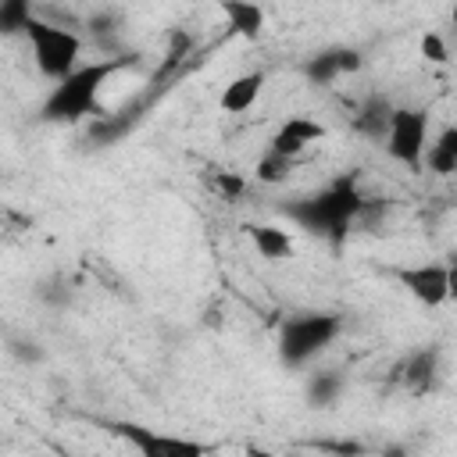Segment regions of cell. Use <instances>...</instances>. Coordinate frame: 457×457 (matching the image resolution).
Returning a JSON list of instances; mask_svg holds the SVG:
<instances>
[{"mask_svg": "<svg viewBox=\"0 0 457 457\" xmlns=\"http://www.w3.org/2000/svg\"><path fill=\"white\" fill-rule=\"evenodd\" d=\"M364 204L368 200L357 189V175H346V179H336L328 189H321L314 196H300L293 204H282V211L300 228H307L314 236H325L332 246H339L346 228L353 225V218L364 211Z\"/></svg>", "mask_w": 457, "mask_h": 457, "instance_id": "obj_1", "label": "cell"}, {"mask_svg": "<svg viewBox=\"0 0 457 457\" xmlns=\"http://www.w3.org/2000/svg\"><path fill=\"white\" fill-rule=\"evenodd\" d=\"M132 61H136L132 54H118V57L111 54L104 61H86L82 68H75L68 79H61L50 89V96L43 100V118L46 121H79V118H86L96 107L107 79L118 75L121 68H129Z\"/></svg>", "mask_w": 457, "mask_h": 457, "instance_id": "obj_2", "label": "cell"}, {"mask_svg": "<svg viewBox=\"0 0 457 457\" xmlns=\"http://www.w3.org/2000/svg\"><path fill=\"white\" fill-rule=\"evenodd\" d=\"M343 332V318L332 311H307V314H293L282 332H278V357L289 368L307 364L314 353H321L328 343H336V336Z\"/></svg>", "mask_w": 457, "mask_h": 457, "instance_id": "obj_3", "label": "cell"}, {"mask_svg": "<svg viewBox=\"0 0 457 457\" xmlns=\"http://www.w3.org/2000/svg\"><path fill=\"white\" fill-rule=\"evenodd\" d=\"M25 36H29V43H32L36 68H39L46 79L61 82V79H68V75L79 68L75 61H79V54H82V39H79L71 29L54 25V21H43V18L32 14V21L25 25Z\"/></svg>", "mask_w": 457, "mask_h": 457, "instance_id": "obj_4", "label": "cell"}, {"mask_svg": "<svg viewBox=\"0 0 457 457\" xmlns=\"http://www.w3.org/2000/svg\"><path fill=\"white\" fill-rule=\"evenodd\" d=\"M428 146V114L418 107H393L386 129V154L407 168H421Z\"/></svg>", "mask_w": 457, "mask_h": 457, "instance_id": "obj_5", "label": "cell"}, {"mask_svg": "<svg viewBox=\"0 0 457 457\" xmlns=\"http://www.w3.org/2000/svg\"><path fill=\"white\" fill-rule=\"evenodd\" d=\"M114 432L136 446L139 457H207V446L186 436H171V432H154L146 425H132V421H118Z\"/></svg>", "mask_w": 457, "mask_h": 457, "instance_id": "obj_6", "label": "cell"}, {"mask_svg": "<svg viewBox=\"0 0 457 457\" xmlns=\"http://www.w3.org/2000/svg\"><path fill=\"white\" fill-rule=\"evenodd\" d=\"M396 282L425 307H439L450 300V268L446 264H411V268H393Z\"/></svg>", "mask_w": 457, "mask_h": 457, "instance_id": "obj_7", "label": "cell"}, {"mask_svg": "<svg viewBox=\"0 0 457 457\" xmlns=\"http://www.w3.org/2000/svg\"><path fill=\"white\" fill-rule=\"evenodd\" d=\"M325 136V125L321 121H314V118H303V114H296V118H286L282 125H278V132L271 136V154H282V157H296L303 146H311V143H318Z\"/></svg>", "mask_w": 457, "mask_h": 457, "instance_id": "obj_8", "label": "cell"}, {"mask_svg": "<svg viewBox=\"0 0 457 457\" xmlns=\"http://www.w3.org/2000/svg\"><path fill=\"white\" fill-rule=\"evenodd\" d=\"M357 68H361V50H353V46H332V50H321L311 61H303V75L318 86H325L339 75H350Z\"/></svg>", "mask_w": 457, "mask_h": 457, "instance_id": "obj_9", "label": "cell"}, {"mask_svg": "<svg viewBox=\"0 0 457 457\" xmlns=\"http://www.w3.org/2000/svg\"><path fill=\"white\" fill-rule=\"evenodd\" d=\"M436 371H439V353H436V350H418V353H411V357L396 368V378H400L403 389H411V393H428L432 382H436Z\"/></svg>", "mask_w": 457, "mask_h": 457, "instance_id": "obj_10", "label": "cell"}, {"mask_svg": "<svg viewBox=\"0 0 457 457\" xmlns=\"http://www.w3.org/2000/svg\"><path fill=\"white\" fill-rule=\"evenodd\" d=\"M261 89H264V75H261V71L236 75V79L221 89V111H228V114H243V111H250V107L257 104Z\"/></svg>", "mask_w": 457, "mask_h": 457, "instance_id": "obj_11", "label": "cell"}, {"mask_svg": "<svg viewBox=\"0 0 457 457\" xmlns=\"http://www.w3.org/2000/svg\"><path fill=\"white\" fill-rule=\"evenodd\" d=\"M250 239H253L257 253L268 257V261H282V257L293 253V239H289L286 228H275V225H253V228H250Z\"/></svg>", "mask_w": 457, "mask_h": 457, "instance_id": "obj_12", "label": "cell"}, {"mask_svg": "<svg viewBox=\"0 0 457 457\" xmlns=\"http://www.w3.org/2000/svg\"><path fill=\"white\" fill-rule=\"evenodd\" d=\"M389 114H393V107L382 100V96H371L361 111H357V118H353V125H357V132L361 136H371V139H386V129H389Z\"/></svg>", "mask_w": 457, "mask_h": 457, "instance_id": "obj_13", "label": "cell"}, {"mask_svg": "<svg viewBox=\"0 0 457 457\" xmlns=\"http://www.w3.org/2000/svg\"><path fill=\"white\" fill-rule=\"evenodd\" d=\"M221 11H225V18H228V29H236L239 36H246V39H257V36H261V29H264V11H261L257 4H239V0H232V4H225Z\"/></svg>", "mask_w": 457, "mask_h": 457, "instance_id": "obj_14", "label": "cell"}, {"mask_svg": "<svg viewBox=\"0 0 457 457\" xmlns=\"http://www.w3.org/2000/svg\"><path fill=\"white\" fill-rule=\"evenodd\" d=\"M428 150V168L436 175H453L457 171V129H443L436 143L425 146Z\"/></svg>", "mask_w": 457, "mask_h": 457, "instance_id": "obj_15", "label": "cell"}, {"mask_svg": "<svg viewBox=\"0 0 457 457\" xmlns=\"http://www.w3.org/2000/svg\"><path fill=\"white\" fill-rule=\"evenodd\" d=\"M343 386H346V382H343L339 371H318V375L307 382V400H311L314 407H328V403L339 400Z\"/></svg>", "mask_w": 457, "mask_h": 457, "instance_id": "obj_16", "label": "cell"}, {"mask_svg": "<svg viewBox=\"0 0 457 457\" xmlns=\"http://www.w3.org/2000/svg\"><path fill=\"white\" fill-rule=\"evenodd\" d=\"M29 21H32L29 0H4L0 4V32H25Z\"/></svg>", "mask_w": 457, "mask_h": 457, "instance_id": "obj_17", "label": "cell"}, {"mask_svg": "<svg viewBox=\"0 0 457 457\" xmlns=\"http://www.w3.org/2000/svg\"><path fill=\"white\" fill-rule=\"evenodd\" d=\"M289 171H293V161L289 157H282V154H264L261 161H257V179L261 182H268V186H278V182H286L289 179Z\"/></svg>", "mask_w": 457, "mask_h": 457, "instance_id": "obj_18", "label": "cell"}, {"mask_svg": "<svg viewBox=\"0 0 457 457\" xmlns=\"http://www.w3.org/2000/svg\"><path fill=\"white\" fill-rule=\"evenodd\" d=\"M214 186H218V193H221L225 200H236V196H243V189H246V182H243L236 171H214Z\"/></svg>", "mask_w": 457, "mask_h": 457, "instance_id": "obj_19", "label": "cell"}, {"mask_svg": "<svg viewBox=\"0 0 457 457\" xmlns=\"http://www.w3.org/2000/svg\"><path fill=\"white\" fill-rule=\"evenodd\" d=\"M421 54L432 61V64H446V43L436 36V32H425V39H421Z\"/></svg>", "mask_w": 457, "mask_h": 457, "instance_id": "obj_20", "label": "cell"}, {"mask_svg": "<svg viewBox=\"0 0 457 457\" xmlns=\"http://www.w3.org/2000/svg\"><path fill=\"white\" fill-rule=\"evenodd\" d=\"M39 296L50 300V303H57V307H64V303H68V286H64L61 278H50V282L39 286Z\"/></svg>", "mask_w": 457, "mask_h": 457, "instance_id": "obj_21", "label": "cell"}, {"mask_svg": "<svg viewBox=\"0 0 457 457\" xmlns=\"http://www.w3.org/2000/svg\"><path fill=\"white\" fill-rule=\"evenodd\" d=\"M11 350H14L21 361H39V357H43V350H39V346H32V339H29V346H18V343H11Z\"/></svg>", "mask_w": 457, "mask_h": 457, "instance_id": "obj_22", "label": "cell"}, {"mask_svg": "<svg viewBox=\"0 0 457 457\" xmlns=\"http://www.w3.org/2000/svg\"><path fill=\"white\" fill-rule=\"evenodd\" d=\"M250 457H271L268 450H250Z\"/></svg>", "mask_w": 457, "mask_h": 457, "instance_id": "obj_23", "label": "cell"}]
</instances>
